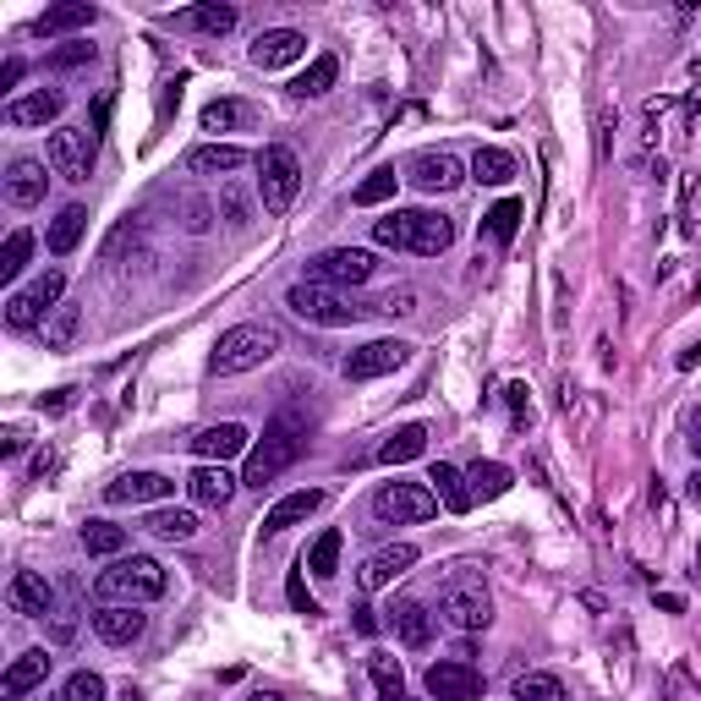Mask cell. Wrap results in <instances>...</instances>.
Wrapping results in <instances>:
<instances>
[{
	"instance_id": "1",
	"label": "cell",
	"mask_w": 701,
	"mask_h": 701,
	"mask_svg": "<svg viewBox=\"0 0 701 701\" xmlns=\"http://www.w3.org/2000/svg\"><path fill=\"white\" fill-rule=\"evenodd\" d=\"M373 242L379 247H406V253H422V258H438L455 247V220L449 214H433V209H395L384 220H373Z\"/></svg>"
},
{
	"instance_id": "2",
	"label": "cell",
	"mask_w": 701,
	"mask_h": 701,
	"mask_svg": "<svg viewBox=\"0 0 701 701\" xmlns=\"http://www.w3.org/2000/svg\"><path fill=\"white\" fill-rule=\"evenodd\" d=\"M301 444H307V427L296 417H275L264 427V438L253 444V455H247V471H242V482L247 488H269L280 471L296 466V455H301Z\"/></svg>"
},
{
	"instance_id": "3",
	"label": "cell",
	"mask_w": 701,
	"mask_h": 701,
	"mask_svg": "<svg viewBox=\"0 0 701 701\" xmlns=\"http://www.w3.org/2000/svg\"><path fill=\"white\" fill-rule=\"evenodd\" d=\"M275 351H280V329H275V323H236V329H225V334L214 340L209 368H214V373H253V368H264Z\"/></svg>"
},
{
	"instance_id": "4",
	"label": "cell",
	"mask_w": 701,
	"mask_h": 701,
	"mask_svg": "<svg viewBox=\"0 0 701 701\" xmlns=\"http://www.w3.org/2000/svg\"><path fill=\"white\" fill-rule=\"evenodd\" d=\"M466 570H471V564H460V575L444 581V592H438V619H444L449 630H460V636H477V630L493 625V597H488V586H482L477 575H466Z\"/></svg>"
},
{
	"instance_id": "5",
	"label": "cell",
	"mask_w": 701,
	"mask_h": 701,
	"mask_svg": "<svg viewBox=\"0 0 701 701\" xmlns=\"http://www.w3.org/2000/svg\"><path fill=\"white\" fill-rule=\"evenodd\" d=\"M164 586H170V575H164V564L148 560V554H132V560H116L110 570H99V597L105 603H153V597H164Z\"/></svg>"
},
{
	"instance_id": "6",
	"label": "cell",
	"mask_w": 701,
	"mask_h": 701,
	"mask_svg": "<svg viewBox=\"0 0 701 701\" xmlns=\"http://www.w3.org/2000/svg\"><path fill=\"white\" fill-rule=\"evenodd\" d=\"M296 192H301V159H296V148L269 142L258 153V198H264V209L269 214H290Z\"/></svg>"
},
{
	"instance_id": "7",
	"label": "cell",
	"mask_w": 701,
	"mask_h": 701,
	"mask_svg": "<svg viewBox=\"0 0 701 701\" xmlns=\"http://www.w3.org/2000/svg\"><path fill=\"white\" fill-rule=\"evenodd\" d=\"M285 307H290L296 318L318 323V329H346V323H357L362 312H373V307H351L346 296H334L329 285H312V280L290 285V290H285Z\"/></svg>"
},
{
	"instance_id": "8",
	"label": "cell",
	"mask_w": 701,
	"mask_h": 701,
	"mask_svg": "<svg viewBox=\"0 0 701 701\" xmlns=\"http://www.w3.org/2000/svg\"><path fill=\"white\" fill-rule=\"evenodd\" d=\"M373 516L379 521H395V527H417V521L438 516V493L422 488V482H384L373 493Z\"/></svg>"
},
{
	"instance_id": "9",
	"label": "cell",
	"mask_w": 701,
	"mask_h": 701,
	"mask_svg": "<svg viewBox=\"0 0 701 701\" xmlns=\"http://www.w3.org/2000/svg\"><path fill=\"white\" fill-rule=\"evenodd\" d=\"M373 275H379V258H373V253H362V247H334V253H318V258L307 264L301 280L340 290V285H368Z\"/></svg>"
},
{
	"instance_id": "10",
	"label": "cell",
	"mask_w": 701,
	"mask_h": 701,
	"mask_svg": "<svg viewBox=\"0 0 701 701\" xmlns=\"http://www.w3.org/2000/svg\"><path fill=\"white\" fill-rule=\"evenodd\" d=\"M44 164H50V176H61V181H88V164H94V142L88 132H77V127H61V132H50L44 142Z\"/></svg>"
},
{
	"instance_id": "11",
	"label": "cell",
	"mask_w": 701,
	"mask_h": 701,
	"mask_svg": "<svg viewBox=\"0 0 701 701\" xmlns=\"http://www.w3.org/2000/svg\"><path fill=\"white\" fill-rule=\"evenodd\" d=\"M406 357H412L406 340H368L362 351H351V357L340 362V373H346L351 384H368V379H384V373L406 368Z\"/></svg>"
},
{
	"instance_id": "12",
	"label": "cell",
	"mask_w": 701,
	"mask_h": 701,
	"mask_svg": "<svg viewBox=\"0 0 701 701\" xmlns=\"http://www.w3.org/2000/svg\"><path fill=\"white\" fill-rule=\"evenodd\" d=\"M406 181H412L417 192H455V187L466 181V164H460L449 148H422L417 159L406 164Z\"/></svg>"
},
{
	"instance_id": "13",
	"label": "cell",
	"mask_w": 701,
	"mask_h": 701,
	"mask_svg": "<svg viewBox=\"0 0 701 701\" xmlns=\"http://www.w3.org/2000/svg\"><path fill=\"white\" fill-rule=\"evenodd\" d=\"M6 608L22 614V619H50L55 614V586L39 575V570H17L6 581Z\"/></svg>"
},
{
	"instance_id": "14",
	"label": "cell",
	"mask_w": 701,
	"mask_h": 701,
	"mask_svg": "<svg viewBox=\"0 0 701 701\" xmlns=\"http://www.w3.org/2000/svg\"><path fill=\"white\" fill-rule=\"evenodd\" d=\"M142 630H148V614L138 603H99L94 608V636L105 647H132V641H142Z\"/></svg>"
},
{
	"instance_id": "15",
	"label": "cell",
	"mask_w": 701,
	"mask_h": 701,
	"mask_svg": "<svg viewBox=\"0 0 701 701\" xmlns=\"http://www.w3.org/2000/svg\"><path fill=\"white\" fill-rule=\"evenodd\" d=\"M422 686H427L433 701H477L482 697V675H477L471 663H455V658L433 663V669L422 675Z\"/></svg>"
},
{
	"instance_id": "16",
	"label": "cell",
	"mask_w": 701,
	"mask_h": 701,
	"mask_svg": "<svg viewBox=\"0 0 701 701\" xmlns=\"http://www.w3.org/2000/svg\"><path fill=\"white\" fill-rule=\"evenodd\" d=\"M412 564H417V549H412V543H390V549H379V554L362 560L357 581H362V592H384V586H395Z\"/></svg>"
},
{
	"instance_id": "17",
	"label": "cell",
	"mask_w": 701,
	"mask_h": 701,
	"mask_svg": "<svg viewBox=\"0 0 701 701\" xmlns=\"http://www.w3.org/2000/svg\"><path fill=\"white\" fill-rule=\"evenodd\" d=\"M170 488L176 482L164 471H127V477L105 482V504H164Z\"/></svg>"
},
{
	"instance_id": "18",
	"label": "cell",
	"mask_w": 701,
	"mask_h": 701,
	"mask_svg": "<svg viewBox=\"0 0 701 701\" xmlns=\"http://www.w3.org/2000/svg\"><path fill=\"white\" fill-rule=\"evenodd\" d=\"M301 55H307V33H296V28H264L253 39V66L258 72H280V66L301 61Z\"/></svg>"
},
{
	"instance_id": "19",
	"label": "cell",
	"mask_w": 701,
	"mask_h": 701,
	"mask_svg": "<svg viewBox=\"0 0 701 701\" xmlns=\"http://www.w3.org/2000/svg\"><path fill=\"white\" fill-rule=\"evenodd\" d=\"M61 116H66V94L61 88H33V94L6 105V127H50Z\"/></svg>"
},
{
	"instance_id": "20",
	"label": "cell",
	"mask_w": 701,
	"mask_h": 701,
	"mask_svg": "<svg viewBox=\"0 0 701 701\" xmlns=\"http://www.w3.org/2000/svg\"><path fill=\"white\" fill-rule=\"evenodd\" d=\"M44 187H50L44 159H11L6 164V203L11 209H39L44 203Z\"/></svg>"
},
{
	"instance_id": "21",
	"label": "cell",
	"mask_w": 701,
	"mask_h": 701,
	"mask_svg": "<svg viewBox=\"0 0 701 701\" xmlns=\"http://www.w3.org/2000/svg\"><path fill=\"white\" fill-rule=\"evenodd\" d=\"M247 427L242 422H220V427H203L198 438H192V455L203 460V466H225V460H236L242 449H247Z\"/></svg>"
},
{
	"instance_id": "22",
	"label": "cell",
	"mask_w": 701,
	"mask_h": 701,
	"mask_svg": "<svg viewBox=\"0 0 701 701\" xmlns=\"http://www.w3.org/2000/svg\"><path fill=\"white\" fill-rule=\"evenodd\" d=\"M44 680H50V652H44V647H33V652L11 658V669L0 675V697H6V701H22V697H33Z\"/></svg>"
},
{
	"instance_id": "23",
	"label": "cell",
	"mask_w": 701,
	"mask_h": 701,
	"mask_svg": "<svg viewBox=\"0 0 701 701\" xmlns=\"http://www.w3.org/2000/svg\"><path fill=\"white\" fill-rule=\"evenodd\" d=\"M94 22H99V11L88 0H61V6H44L33 17V33L39 39H61V33H77V28H94Z\"/></svg>"
},
{
	"instance_id": "24",
	"label": "cell",
	"mask_w": 701,
	"mask_h": 701,
	"mask_svg": "<svg viewBox=\"0 0 701 701\" xmlns=\"http://www.w3.org/2000/svg\"><path fill=\"white\" fill-rule=\"evenodd\" d=\"M164 22H170V28H198V33H209V39H225V33L236 28V6H225V0H203V6L170 11Z\"/></svg>"
},
{
	"instance_id": "25",
	"label": "cell",
	"mask_w": 701,
	"mask_h": 701,
	"mask_svg": "<svg viewBox=\"0 0 701 701\" xmlns=\"http://www.w3.org/2000/svg\"><path fill=\"white\" fill-rule=\"evenodd\" d=\"M236 477L225 471V466H198L192 477H187V493H192V504H203V510H225L231 499H236Z\"/></svg>"
},
{
	"instance_id": "26",
	"label": "cell",
	"mask_w": 701,
	"mask_h": 701,
	"mask_svg": "<svg viewBox=\"0 0 701 701\" xmlns=\"http://www.w3.org/2000/svg\"><path fill=\"white\" fill-rule=\"evenodd\" d=\"M142 532L159 543H192L198 538V510H176V504H153L142 516Z\"/></svg>"
},
{
	"instance_id": "27",
	"label": "cell",
	"mask_w": 701,
	"mask_h": 701,
	"mask_svg": "<svg viewBox=\"0 0 701 701\" xmlns=\"http://www.w3.org/2000/svg\"><path fill=\"white\" fill-rule=\"evenodd\" d=\"M247 159H253V153L236 148V142H203V148L187 153V170H192V176H231V170H242Z\"/></svg>"
},
{
	"instance_id": "28",
	"label": "cell",
	"mask_w": 701,
	"mask_h": 701,
	"mask_svg": "<svg viewBox=\"0 0 701 701\" xmlns=\"http://www.w3.org/2000/svg\"><path fill=\"white\" fill-rule=\"evenodd\" d=\"M427 482H433V493H438V504L449 510V516H466L477 499H471V488H466V471H455L449 460H433L427 466Z\"/></svg>"
},
{
	"instance_id": "29",
	"label": "cell",
	"mask_w": 701,
	"mask_h": 701,
	"mask_svg": "<svg viewBox=\"0 0 701 701\" xmlns=\"http://www.w3.org/2000/svg\"><path fill=\"white\" fill-rule=\"evenodd\" d=\"M318 510H323V488H296V493H285L280 504L264 516V532L275 538V532H285V527H296V521L318 516Z\"/></svg>"
},
{
	"instance_id": "30",
	"label": "cell",
	"mask_w": 701,
	"mask_h": 701,
	"mask_svg": "<svg viewBox=\"0 0 701 701\" xmlns=\"http://www.w3.org/2000/svg\"><path fill=\"white\" fill-rule=\"evenodd\" d=\"M390 630H395L401 647L422 652V647L433 641V614H427L422 603H395V608H390Z\"/></svg>"
},
{
	"instance_id": "31",
	"label": "cell",
	"mask_w": 701,
	"mask_h": 701,
	"mask_svg": "<svg viewBox=\"0 0 701 701\" xmlns=\"http://www.w3.org/2000/svg\"><path fill=\"white\" fill-rule=\"evenodd\" d=\"M83 231H88V209H83V203H66V209L50 220V231H44V247H50L55 258H66V253L83 242Z\"/></svg>"
},
{
	"instance_id": "32",
	"label": "cell",
	"mask_w": 701,
	"mask_h": 701,
	"mask_svg": "<svg viewBox=\"0 0 701 701\" xmlns=\"http://www.w3.org/2000/svg\"><path fill=\"white\" fill-rule=\"evenodd\" d=\"M77 538H83V549H88L94 560H121V554H127V543H132V538H127V527H116V521H83V532H77Z\"/></svg>"
},
{
	"instance_id": "33",
	"label": "cell",
	"mask_w": 701,
	"mask_h": 701,
	"mask_svg": "<svg viewBox=\"0 0 701 701\" xmlns=\"http://www.w3.org/2000/svg\"><path fill=\"white\" fill-rule=\"evenodd\" d=\"M417 455H427V427H422V422L395 427V433L379 444V460H384V466H406V460H417Z\"/></svg>"
},
{
	"instance_id": "34",
	"label": "cell",
	"mask_w": 701,
	"mask_h": 701,
	"mask_svg": "<svg viewBox=\"0 0 701 701\" xmlns=\"http://www.w3.org/2000/svg\"><path fill=\"white\" fill-rule=\"evenodd\" d=\"M510 482H516V471H510V466H499V460H477V466L466 471L471 499H504V493H510Z\"/></svg>"
},
{
	"instance_id": "35",
	"label": "cell",
	"mask_w": 701,
	"mask_h": 701,
	"mask_svg": "<svg viewBox=\"0 0 701 701\" xmlns=\"http://www.w3.org/2000/svg\"><path fill=\"white\" fill-rule=\"evenodd\" d=\"M334 77H340V61H334V55H312V66L290 83V94H296V99H323V94L334 88Z\"/></svg>"
},
{
	"instance_id": "36",
	"label": "cell",
	"mask_w": 701,
	"mask_h": 701,
	"mask_svg": "<svg viewBox=\"0 0 701 701\" xmlns=\"http://www.w3.org/2000/svg\"><path fill=\"white\" fill-rule=\"evenodd\" d=\"M510 176H516V153H504V148H477V153H471V181L504 187Z\"/></svg>"
},
{
	"instance_id": "37",
	"label": "cell",
	"mask_w": 701,
	"mask_h": 701,
	"mask_svg": "<svg viewBox=\"0 0 701 701\" xmlns=\"http://www.w3.org/2000/svg\"><path fill=\"white\" fill-rule=\"evenodd\" d=\"M521 203L516 198H504V203H493L488 214H482V236L493 242V247H504V242H516V231H521Z\"/></svg>"
},
{
	"instance_id": "38",
	"label": "cell",
	"mask_w": 701,
	"mask_h": 701,
	"mask_svg": "<svg viewBox=\"0 0 701 701\" xmlns=\"http://www.w3.org/2000/svg\"><path fill=\"white\" fill-rule=\"evenodd\" d=\"M340 549H346V538H340V532H323V538L301 554V570H312L318 581H329V575L340 570Z\"/></svg>"
},
{
	"instance_id": "39",
	"label": "cell",
	"mask_w": 701,
	"mask_h": 701,
	"mask_svg": "<svg viewBox=\"0 0 701 701\" xmlns=\"http://www.w3.org/2000/svg\"><path fill=\"white\" fill-rule=\"evenodd\" d=\"M368 675H373V686H379V701H406V675H401L395 658L373 652V658H368Z\"/></svg>"
},
{
	"instance_id": "40",
	"label": "cell",
	"mask_w": 701,
	"mask_h": 701,
	"mask_svg": "<svg viewBox=\"0 0 701 701\" xmlns=\"http://www.w3.org/2000/svg\"><path fill=\"white\" fill-rule=\"evenodd\" d=\"M83 334V312L77 307H55V318L44 323V351H66Z\"/></svg>"
},
{
	"instance_id": "41",
	"label": "cell",
	"mask_w": 701,
	"mask_h": 701,
	"mask_svg": "<svg viewBox=\"0 0 701 701\" xmlns=\"http://www.w3.org/2000/svg\"><path fill=\"white\" fill-rule=\"evenodd\" d=\"M516 701H564V680L560 675H543V669L516 675Z\"/></svg>"
},
{
	"instance_id": "42",
	"label": "cell",
	"mask_w": 701,
	"mask_h": 701,
	"mask_svg": "<svg viewBox=\"0 0 701 701\" xmlns=\"http://www.w3.org/2000/svg\"><path fill=\"white\" fill-rule=\"evenodd\" d=\"M247 116H253V110H247L242 99H214V105L203 110V132H214V138H220V132H236Z\"/></svg>"
},
{
	"instance_id": "43",
	"label": "cell",
	"mask_w": 701,
	"mask_h": 701,
	"mask_svg": "<svg viewBox=\"0 0 701 701\" xmlns=\"http://www.w3.org/2000/svg\"><path fill=\"white\" fill-rule=\"evenodd\" d=\"M395 187H401V176H395V170H373V176L351 192V203H357V209H379V203H390V198H395Z\"/></svg>"
},
{
	"instance_id": "44",
	"label": "cell",
	"mask_w": 701,
	"mask_h": 701,
	"mask_svg": "<svg viewBox=\"0 0 701 701\" xmlns=\"http://www.w3.org/2000/svg\"><path fill=\"white\" fill-rule=\"evenodd\" d=\"M28 253H33V236L28 231H11L6 236V247H0V280H22V269H28Z\"/></svg>"
},
{
	"instance_id": "45",
	"label": "cell",
	"mask_w": 701,
	"mask_h": 701,
	"mask_svg": "<svg viewBox=\"0 0 701 701\" xmlns=\"http://www.w3.org/2000/svg\"><path fill=\"white\" fill-rule=\"evenodd\" d=\"M61 290H66V275H61V269H44V275L28 285L22 296H28V301H33L39 312H50V307H61Z\"/></svg>"
},
{
	"instance_id": "46",
	"label": "cell",
	"mask_w": 701,
	"mask_h": 701,
	"mask_svg": "<svg viewBox=\"0 0 701 701\" xmlns=\"http://www.w3.org/2000/svg\"><path fill=\"white\" fill-rule=\"evenodd\" d=\"M105 680L94 675V669H77V675H66V686H61V701H105Z\"/></svg>"
},
{
	"instance_id": "47",
	"label": "cell",
	"mask_w": 701,
	"mask_h": 701,
	"mask_svg": "<svg viewBox=\"0 0 701 701\" xmlns=\"http://www.w3.org/2000/svg\"><path fill=\"white\" fill-rule=\"evenodd\" d=\"M88 61H94V44H88V39H72V44H61V50L44 55L50 72H72V66H88Z\"/></svg>"
},
{
	"instance_id": "48",
	"label": "cell",
	"mask_w": 701,
	"mask_h": 701,
	"mask_svg": "<svg viewBox=\"0 0 701 701\" xmlns=\"http://www.w3.org/2000/svg\"><path fill=\"white\" fill-rule=\"evenodd\" d=\"M39 318H44V312H39V307H33V301H28L22 290H17V296L6 301V329H17V334H22V329H33Z\"/></svg>"
},
{
	"instance_id": "49",
	"label": "cell",
	"mask_w": 701,
	"mask_h": 701,
	"mask_svg": "<svg viewBox=\"0 0 701 701\" xmlns=\"http://www.w3.org/2000/svg\"><path fill=\"white\" fill-rule=\"evenodd\" d=\"M220 214H225L231 225H247V214H253L247 192H242V187H225V192H220Z\"/></svg>"
},
{
	"instance_id": "50",
	"label": "cell",
	"mask_w": 701,
	"mask_h": 701,
	"mask_svg": "<svg viewBox=\"0 0 701 701\" xmlns=\"http://www.w3.org/2000/svg\"><path fill=\"white\" fill-rule=\"evenodd\" d=\"M209 225H214V203H209V198H187V231L203 236Z\"/></svg>"
},
{
	"instance_id": "51",
	"label": "cell",
	"mask_w": 701,
	"mask_h": 701,
	"mask_svg": "<svg viewBox=\"0 0 701 701\" xmlns=\"http://www.w3.org/2000/svg\"><path fill=\"white\" fill-rule=\"evenodd\" d=\"M379 312H390V318H406V312H417V290H412V285L390 290V296L379 301Z\"/></svg>"
},
{
	"instance_id": "52",
	"label": "cell",
	"mask_w": 701,
	"mask_h": 701,
	"mask_svg": "<svg viewBox=\"0 0 701 701\" xmlns=\"http://www.w3.org/2000/svg\"><path fill=\"white\" fill-rule=\"evenodd\" d=\"M285 597H290V608H296V614H318V603H312V592L301 586V575H290V581H285Z\"/></svg>"
},
{
	"instance_id": "53",
	"label": "cell",
	"mask_w": 701,
	"mask_h": 701,
	"mask_svg": "<svg viewBox=\"0 0 701 701\" xmlns=\"http://www.w3.org/2000/svg\"><path fill=\"white\" fill-rule=\"evenodd\" d=\"M22 72H28V61H17V55H11V61L0 66V94H11V88L22 83Z\"/></svg>"
},
{
	"instance_id": "54",
	"label": "cell",
	"mask_w": 701,
	"mask_h": 701,
	"mask_svg": "<svg viewBox=\"0 0 701 701\" xmlns=\"http://www.w3.org/2000/svg\"><path fill=\"white\" fill-rule=\"evenodd\" d=\"M72 395H77V390H55V395L44 401V412H66V406H72Z\"/></svg>"
},
{
	"instance_id": "55",
	"label": "cell",
	"mask_w": 701,
	"mask_h": 701,
	"mask_svg": "<svg viewBox=\"0 0 701 701\" xmlns=\"http://www.w3.org/2000/svg\"><path fill=\"white\" fill-rule=\"evenodd\" d=\"M351 614H357V630H362V636H373V630H379V619H373V608H351Z\"/></svg>"
},
{
	"instance_id": "56",
	"label": "cell",
	"mask_w": 701,
	"mask_h": 701,
	"mask_svg": "<svg viewBox=\"0 0 701 701\" xmlns=\"http://www.w3.org/2000/svg\"><path fill=\"white\" fill-rule=\"evenodd\" d=\"M504 395H510V406H516V412H527V384H510Z\"/></svg>"
},
{
	"instance_id": "57",
	"label": "cell",
	"mask_w": 701,
	"mask_h": 701,
	"mask_svg": "<svg viewBox=\"0 0 701 701\" xmlns=\"http://www.w3.org/2000/svg\"><path fill=\"white\" fill-rule=\"evenodd\" d=\"M22 444H28V438H22V433H17V427H11V433H6V444H0V449H6V455H22Z\"/></svg>"
},
{
	"instance_id": "58",
	"label": "cell",
	"mask_w": 701,
	"mask_h": 701,
	"mask_svg": "<svg viewBox=\"0 0 701 701\" xmlns=\"http://www.w3.org/2000/svg\"><path fill=\"white\" fill-rule=\"evenodd\" d=\"M686 493H691V504H701V466L691 471V482H686Z\"/></svg>"
},
{
	"instance_id": "59",
	"label": "cell",
	"mask_w": 701,
	"mask_h": 701,
	"mask_svg": "<svg viewBox=\"0 0 701 701\" xmlns=\"http://www.w3.org/2000/svg\"><path fill=\"white\" fill-rule=\"evenodd\" d=\"M691 455L701 460V412H697V422H691Z\"/></svg>"
},
{
	"instance_id": "60",
	"label": "cell",
	"mask_w": 701,
	"mask_h": 701,
	"mask_svg": "<svg viewBox=\"0 0 701 701\" xmlns=\"http://www.w3.org/2000/svg\"><path fill=\"white\" fill-rule=\"evenodd\" d=\"M121 701H142V697H138V691H132V686H127V691H121Z\"/></svg>"
},
{
	"instance_id": "61",
	"label": "cell",
	"mask_w": 701,
	"mask_h": 701,
	"mask_svg": "<svg viewBox=\"0 0 701 701\" xmlns=\"http://www.w3.org/2000/svg\"><path fill=\"white\" fill-rule=\"evenodd\" d=\"M247 701H280V697H264V691H258V697H247Z\"/></svg>"
}]
</instances>
